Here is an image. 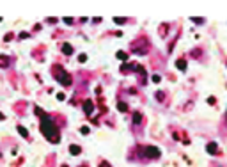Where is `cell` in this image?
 Masks as SVG:
<instances>
[{
	"instance_id": "15",
	"label": "cell",
	"mask_w": 227,
	"mask_h": 167,
	"mask_svg": "<svg viewBox=\"0 0 227 167\" xmlns=\"http://www.w3.org/2000/svg\"><path fill=\"white\" fill-rule=\"evenodd\" d=\"M114 21H115V23H124L126 18H114Z\"/></svg>"
},
{
	"instance_id": "5",
	"label": "cell",
	"mask_w": 227,
	"mask_h": 167,
	"mask_svg": "<svg viewBox=\"0 0 227 167\" xmlns=\"http://www.w3.org/2000/svg\"><path fill=\"white\" fill-rule=\"evenodd\" d=\"M69 153H71L73 156H76V155H80V153H82V148H80V146H76V144H71V146H69Z\"/></svg>"
},
{
	"instance_id": "16",
	"label": "cell",
	"mask_w": 227,
	"mask_h": 167,
	"mask_svg": "<svg viewBox=\"0 0 227 167\" xmlns=\"http://www.w3.org/2000/svg\"><path fill=\"white\" fill-rule=\"evenodd\" d=\"M62 21H64V23H73V18H68V16H66V18H62Z\"/></svg>"
},
{
	"instance_id": "21",
	"label": "cell",
	"mask_w": 227,
	"mask_h": 167,
	"mask_svg": "<svg viewBox=\"0 0 227 167\" xmlns=\"http://www.w3.org/2000/svg\"><path fill=\"white\" fill-rule=\"evenodd\" d=\"M2 119H4V114H0V121H2Z\"/></svg>"
},
{
	"instance_id": "9",
	"label": "cell",
	"mask_w": 227,
	"mask_h": 167,
	"mask_svg": "<svg viewBox=\"0 0 227 167\" xmlns=\"http://www.w3.org/2000/svg\"><path fill=\"white\" fill-rule=\"evenodd\" d=\"M208 153H211V155L216 153V144H215V142H209V144H208Z\"/></svg>"
},
{
	"instance_id": "4",
	"label": "cell",
	"mask_w": 227,
	"mask_h": 167,
	"mask_svg": "<svg viewBox=\"0 0 227 167\" xmlns=\"http://www.w3.org/2000/svg\"><path fill=\"white\" fill-rule=\"evenodd\" d=\"M92 108H94V107H92V101H91V100H87V101L83 103V110H85L87 116H91V114H92Z\"/></svg>"
},
{
	"instance_id": "11",
	"label": "cell",
	"mask_w": 227,
	"mask_h": 167,
	"mask_svg": "<svg viewBox=\"0 0 227 167\" xmlns=\"http://www.w3.org/2000/svg\"><path fill=\"white\" fill-rule=\"evenodd\" d=\"M117 108H119V110H121V112H126V110H128V105H126V103H117Z\"/></svg>"
},
{
	"instance_id": "23",
	"label": "cell",
	"mask_w": 227,
	"mask_h": 167,
	"mask_svg": "<svg viewBox=\"0 0 227 167\" xmlns=\"http://www.w3.org/2000/svg\"><path fill=\"white\" fill-rule=\"evenodd\" d=\"M64 167H66V165H64Z\"/></svg>"
},
{
	"instance_id": "17",
	"label": "cell",
	"mask_w": 227,
	"mask_h": 167,
	"mask_svg": "<svg viewBox=\"0 0 227 167\" xmlns=\"http://www.w3.org/2000/svg\"><path fill=\"white\" fill-rule=\"evenodd\" d=\"M57 98H59L61 101H64V98H66V94H64V92H59V94H57Z\"/></svg>"
},
{
	"instance_id": "6",
	"label": "cell",
	"mask_w": 227,
	"mask_h": 167,
	"mask_svg": "<svg viewBox=\"0 0 227 167\" xmlns=\"http://www.w3.org/2000/svg\"><path fill=\"white\" fill-rule=\"evenodd\" d=\"M62 53L71 55V53H73V46L69 45V43H64V45H62Z\"/></svg>"
},
{
	"instance_id": "20",
	"label": "cell",
	"mask_w": 227,
	"mask_h": 167,
	"mask_svg": "<svg viewBox=\"0 0 227 167\" xmlns=\"http://www.w3.org/2000/svg\"><path fill=\"white\" fill-rule=\"evenodd\" d=\"M0 64H4V66H5V64H7V59H5V57H0Z\"/></svg>"
},
{
	"instance_id": "12",
	"label": "cell",
	"mask_w": 227,
	"mask_h": 167,
	"mask_svg": "<svg viewBox=\"0 0 227 167\" xmlns=\"http://www.w3.org/2000/svg\"><path fill=\"white\" fill-rule=\"evenodd\" d=\"M117 59H121V61H126V59H128V53H124V52H117Z\"/></svg>"
},
{
	"instance_id": "19",
	"label": "cell",
	"mask_w": 227,
	"mask_h": 167,
	"mask_svg": "<svg viewBox=\"0 0 227 167\" xmlns=\"http://www.w3.org/2000/svg\"><path fill=\"white\" fill-rule=\"evenodd\" d=\"M78 61H80V62H85V61H87V55H80V57H78Z\"/></svg>"
},
{
	"instance_id": "8",
	"label": "cell",
	"mask_w": 227,
	"mask_h": 167,
	"mask_svg": "<svg viewBox=\"0 0 227 167\" xmlns=\"http://www.w3.org/2000/svg\"><path fill=\"white\" fill-rule=\"evenodd\" d=\"M16 130H18V133H20L21 137H29V130H27V128H23V126H18Z\"/></svg>"
},
{
	"instance_id": "22",
	"label": "cell",
	"mask_w": 227,
	"mask_h": 167,
	"mask_svg": "<svg viewBox=\"0 0 227 167\" xmlns=\"http://www.w3.org/2000/svg\"><path fill=\"white\" fill-rule=\"evenodd\" d=\"M99 167H108V165H106V164H103V165H99Z\"/></svg>"
},
{
	"instance_id": "2",
	"label": "cell",
	"mask_w": 227,
	"mask_h": 167,
	"mask_svg": "<svg viewBox=\"0 0 227 167\" xmlns=\"http://www.w3.org/2000/svg\"><path fill=\"white\" fill-rule=\"evenodd\" d=\"M53 75H55V78H57V82H59V84H62L64 87H69V85H71V76L68 75V73H66L62 68H59V66H57V69H55V73H53Z\"/></svg>"
},
{
	"instance_id": "14",
	"label": "cell",
	"mask_w": 227,
	"mask_h": 167,
	"mask_svg": "<svg viewBox=\"0 0 227 167\" xmlns=\"http://www.w3.org/2000/svg\"><path fill=\"white\" fill-rule=\"evenodd\" d=\"M80 132H82L83 135H87V133H89V128H87V126H82V128H80Z\"/></svg>"
},
{
	"instance_id": "7",
	"label": "cell",
	"mask_w": 227,
	"mask_h": 167,
	"mask_svg": "<svg viewBox=\"0 0 227 167\" xmlns=\"http://www.w3.org/2000/svg\"><path fill=\"white\" fill-rule=\"evenodd\" d=\"M176 66L179 68V71H186V61L179 59V61H176Z\"/></svg>"
},
{
	"instance_id": "1",
	"label": "cell",
	"mask_w": 227,
	"mask_h": 167,
	"mask_svg": "<svg viewBox=\"0 0 227 167\" xmlns=\"http://www.w3.org/2000/svg\"><path fill=\"white\" fill-rule=\"evenodd\" d=\"M41 132H43V135L50 140V142H59L61 139H59V132H57V124L53 123V119L50 117V116H46V114H43L41 116Z\"/></svg>"
},
{
	"instance_id": "10",
	"label": "cell",
	"mask_w": 227,
	"mask_h": 167,
	"mask_svg": "<svg viewBox=\"0 0 227 167\" xmlns=\"http://www.w3.org/2000/svg\"><path fill=\"white\" fill-rule=\"evenodd\" d=\"M140 121H142V114H140V112H135V114H133V123L138 124Z\"/></svg>"
},
{
	"instance_id": "3",
	"label": "cell",
	"mask_w": 227,
	"mask_h": 167,
	"mask_svg": "<svg viewBox=\"0 0 227 167\" xmlns=\"http://www.w3.org/2000/svg\"><path fill=\"white\" fill-rule=\"evenodd\" d=\"M144 151H146V155H147L149 158H158V156H160V149L154 148V146H147Z\"/></svg>"
},
{
	"instance_id": "13",
	"label": "cell",
	"mask_w": 227,
	"mask_h": 167,
	"mask_svg": "<svg viewBox=\"0 0 227 167\" xmlns=\"http://www.w3.org/2000/svg\"><path fill=\"white\" fill-rule=\"evenodd\" d=\"M160 80H162V76H160V75H153V82H154V84H158Z\"/></svg>"
},
{
	"instance_id": "18",
	"label": "cell",
	"mask_w": 227,
	"mask_h": 167,
	"mask_svg": "<svg viewBox=\"0 0 227 167\" xmlns=\"http://www.w3.org/2000/svg\"><path fill=\"white\" fill-rule=\"evenodd\" d=\"M192 21H195V23H202L204 20H202V18H192Z\"/></svg>"
}]
</instances>
